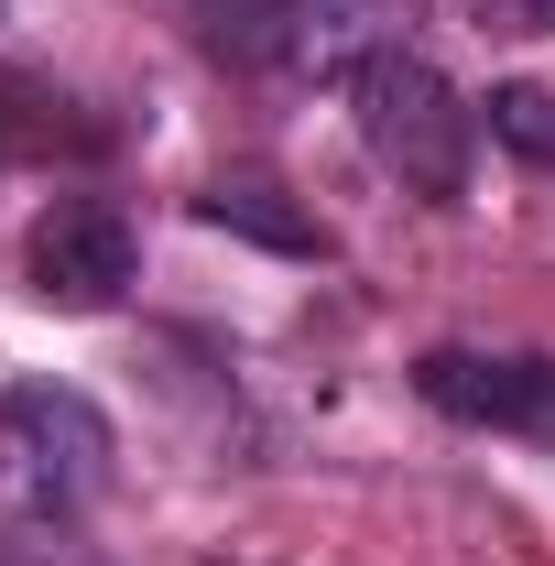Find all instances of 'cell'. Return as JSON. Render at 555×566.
Instances as JSON below:
<instances>
[{"label":"cell","instance_id":"obj_1","mask_svg":"<svg viewBox=\"0 0 555 566\" xmlns=\"http://www.w3.org/2000/svg\"><path fill=\"white\" fill-rule=\"evenodd\" d=\"M121 436L76 381H0V534H55L109 491Z\"/></svg>","mask_w":555,"mask_h":566},{"label":"cell","instance_id":"obj_2","mask_svg":"<svg viewBox=\"0 0 555 566\" xmlns=\"http://www.w3.org/2000/svg\"><path fill=\"white\" fill-rule=\"evenodd\" d=\"M348 120H359V153H370L381 175H404L415 197H436V208H458V197H469L480 109L425 66L415 44H392V55H370V66L348 76Z\"/></svg>","mask_w":555,"mask_h":566},{"label":"cell","instance_id":"obj_3","mask_svg":"<svg viewBox=\"0 0 555 566\" xmlns=\"http://www.w3.org/2000/svg\"><path fill=\"white\" fill-rule=\"evenodd\" d=\"M132 273H142V229L109 197H55V208L22 229V283L55 316H109L132 294Z\"/></svg>","mask_w":555,"mask_h":566},{"label":"cell","instance_id":"obj_4","mask_svg":"<svg viewBox=\"0 0 555 566\" xmlns=\"http://www.w3.org/2000/svg\"><path fill=\"white\" fill-rule=\"evenodd\" d=\"M404 22H415V0H251V22H240V44L262 55L273 76H359L370 55H392L404 44Z\"/></svg>","mask_w":555,"mask_h":566},{"label":"cell","instance_id":"obj_5","mask_svg":"<svg viewBox=\"0 0 555 566\" xmlns=\"http://www.w3.org/2000/svg\"><path fill=\"white\" fill-rule=\"evenodd\" d=\"M415 392L447 424L555 447V349H425L415 359Z\"/></svg>","mask_w":555,"mask_h":566},{"label":"cell","instance_id":"obj_6","mask_svg":"<svg viewBox=\"0 0 555 566\" xmlns=\"http://www.w3.org/2000/svg\"><path fill=\"white\" fill-rule=\"evenodd\" d=\"M197 218L229 229V240H262V251H283V262H327V229L294 208L273 175H218L208 197H197Z\"/></svg>","mask_w":555,"mask_h":566},{"label":"cell","instance_id":"obj_7","mask_svg":"<svg viewBox=\"0 0 555 566\" xmlns=\"http://www.w3.org/2000/svg\"><path fill=\"white\" fill-rule=\"evenodd\" d=\"M22 153H98V132L66 120V98L44 76H0V164H22Z\"/></svg>","mask_w":555,"mask_h":566},{"label":"cell","instance_id":"obj_8","mask_svg":"<svg viewBox=\"0 0 555 566\" xmlns=\"http://www.w3.org/2000/svg\"><path fill=\"white\" fill-rule=\"evenodd\" d=\"M490 142L523 153V164H555V87H490Z\"/></svg>","mask_w":555,"mask_h":566},{"label":"cell","instance_id":"obj_9","mask_svg":"<svg viewBox=\"0 0 555 566\" xmlns=\"http://www.w3.org/2000/svg\"><path fill=\"white\" fill-rule=\"evenodd\" d=\"M480 33H512V44H534V33H555V0H458Z\"/></svg>","mask_w":555,"mask_h":566}]
</instances>
